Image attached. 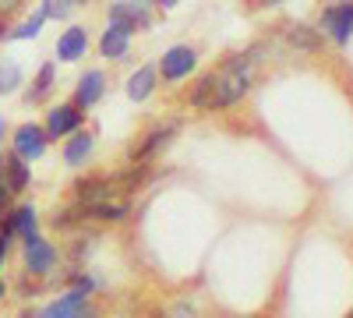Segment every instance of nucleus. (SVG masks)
Here are the masks:
<instances>
[{
	"label": "nucleus",
	"mask_w": 353,
	"mask_h": 318,
	"mask_svg": "<svg viewBox=\"0 0 353 318\" xmlns=\"http://www.w3.org/2000/svg\"><path fill=\"white\" fill-rule=\"evenodd\" d=\"M25 4V0H0V14H8V11H18Z\"/></svg>",
	"instance_id": "obj_24"
},
{
	"label": "nucleus",
	"mask_w": 353,
	"mask_h": 318,
	"mask_svg": "<svg viewBox=\"0 0 353 318\" xmlns=\"http://www.w3.org/2000/svg\"><path fill=\"white\" fill-rule=\"evenodd\" d=\"M18 318H39V311H32V308H25V311H21Z\"/></svg>",
	"instance_id": "obj_28"
},
{
	"label": "nucleus",
	"mask_w": 353,
	"mask_h": 318,
	"mask_svg": "<svg viewBox=\"0 0 353 318\" xmlns=\"http://www.w3.org/2000/svg\"><path fill=\"white\" fill-rule=\"evenodd\" d=\"M261 57V46L251 50V53H237L230 61L219 64L216 74H201L191 89V106H201V110H226L233 103H241L251 89V71Z\"/></svg>",
	"instance_id": "obj_1"
},
{
	"label": "nucleus",
	"mask_w": 353,
	"mask_h": 318,
	"mask_svg": "<svg viewBox=\"0 0 353 318\" xmlns=\"http://www.w3.org/2000/svg\"><path fill=\"white\" fill-rule=\"evenodd\" d=\"M276 4H283V0H261V11H269V8H276Z\"/></svg>",
	"instance_id": "obj_27"
},
{
	"label": "nucleus",
	"mask_w": 353,
	"mask_h": 318,
	"mask_svg": "<svg viewBox=\"0 0 353 318\" xmlns=\"http://www.w3.org/2000/svg\"><path fill=\"white\" fill-rule=\"evenodd\" d=\"M350 318H353V315H350Z\"/></svg>",
	"instance_id": "obj_32"
},
{
	"label": "nucleus",
	"mask_w": 353,
	"mask_h": 318,
	"mask_svg": "<svg viewBox=\"0 0 353 318\" xmlns=\"http://www.w3.org/2000/svg\"><path fill=\"white\" fill-rule=\"evenodd\" d=\"M46 21H50V18H46L43 8H39V11L28 14L25 21H18L14 28H8V36H11V39H36V36L43 32V25H46Z\"/></svg>",
	"instance_id": "obj_19"
},
{
	"label": "nucleus",
	"mask_w": 353,
	"mask_h": 318,
	"mask_svg": "<svg viewBox=\"0 0 353 318\" xmlns=\"http://www.w3.org/2000/svg\"><path fill=\"white\" fill-rule=\"evenodd\" d=\"M106 92V74L103 71H85L74 85V106L78 110H88V106H96Z\"/></svg>",
	"instance_id": "obj_10"
},
{
	"label": "nucleus",
	"mask_w": 353,
	"mask_h": 318,
	"mask_svg": "<svg viewBox=\"0 0 353 318\" xmlns=\"http://www.w3.org/2000/svg\"><path fill=\"white\" fill-rule=\"evenodd\" d=\"M156 81H159V68H156V64H145V68H138V71L128 78V96H131L134 103L149 99V96L156 92Z\"/></svg>",
	"instance_id": "obj_15"
},
{
	"label": "nucleus",
	"mask_w": 353,
	"mask_h": 318,
	"mask_svg": "<svg viewBox=\"0 0 353 318\" xmlns=\"http://www.w3.org/2000/svg\"><path fill=\"white\" fill-rule=\"evenodd\" d=\"M176 138V124L173 121H166V124H159V128H152L149 135H145L141 141H138V149L131 152V163H149L156 152H163L170 141Z\"/></svg>",
	"instance_id": "obj_8"
},
{
	"label": "nucleus",
	"mask_w": 353,
	"mask_h": 318,
	"mask_svg": "<svg viewBox=\"0 0 353 318\" xmlns=\"http://www.w3.org/2000/svg\"><path fill=\"white\" fill-rule=\"evenodd\" d=\"M92 146H96V138L88 135V131H74V135H68V141H64V163H68V166H81V163H88V156H92Z\"/></svg>",
	"instance_id": "obj_17"
},
{
	"label": "nucleus",
	"mask_w": 353,
	"mask_h": 318,
	"mask_svg": "<svg viewBox=\"0 0 353 318\" xmlns=\"http://www.w3.org/2000/svg\"><path fill=\"white\" fill-rule=\"evenodd\" d=\"M85 124V110H78L74 103H61V106H53L46 113V138H68L74 131H81Z\"/></svg>",
	"instance_id": "obj_5"
},
{
	"label": "nucleus",
	"mask_w": 353,
	"mask_h": 318,
	"mask_svg": "<svg viewBox=\"0 0 353 318\" xmlns=\"http://www.w3.org/2000/svg\"><path fill=\"white\" fill-rule=\"evenodd\" d=\"M152 177V170H149V163H134L131 170H124V173H117L113 177V184L117 188H124V191H138L145 181Z\"/></svg>",
	"instance_id": "obj_20"
},
{
	"label": "nucleus",
	"mask_w": 353,
	"mask_h": 318,
	"mask_svg": "<svg viewBox=\"0 0 353 318\" xmlns=\"http://www.w3.org/2000/svg\"><path fill=\"white\" fill-rule=\"evenodd\" d=\"M4 188L11 191V195H21L25 188H28V181H32V170H28V163L21 159V156H8V163H4Z\"/></svg>",
	"instance_id": "obj_16"
},
{
	"label": "nucleus",
	"mask_w": 353,
	"mask_h": 318,
	"mask_svg": "<svg viewBox=\"0 0 353 318\" xmlns=\"http://www.w3.org/2000/svg\"><path fill=\"white\" fill-rule=\"evenodd\" d=\"M0 223H8L11 226V234L21 237V241H32L39 234V216H36V206L32 201H25V206H14Z\"/></svg>",
	"instance_id": "obj_9"
},
{
	"label": "nucleus",
	"mask_w": 353,
	"mask_h": 318,
	"mask_svg": "<svg viewBox=\"0 0 353 318\" xmlns=\"http://www.w3.org/2000/svg\"><path fill=\"white\" fill-rule=\"evenodd\" d=\"M198 68V53L191 46H173L163 53V61H159V78L166 81H184L188 74H194Z\"/></svg>",
	"instance_id": "obj_6"
},
{
	"label": "nucleus",
	"mask_w": 353,
	"mask_h": 318,
	"mask_svg": "<svg viewBox=\"0 0 353 318\" xmlns=\"http://www.w3.org/2000/svg\"><path fill=\"white\" fill-rule=\"evenodd\" d=\"M8 39V21H4V14H0V43Z\"/></svg>",
	"instance_id": "obj_25"
},
{
	"label": "nucleus",
	"mask_w": 353,
	"mask_h": 318,
	"mask_svg": "<svg viewBox=\"0 0 353 318\" xmlns=\"http://www.w3.org/2000/svg\"><path fill=\"white\" fill-rule=\"evenodd\" d=\"M131 36H134V32H128V28L110 25L106 32L99 36V57H106V61H121V57H128V50H131Z\"/></svg>",
	"instance_id": "obj_13"
},
{
	"label": "nucleus",
	"mask_w": 353,
	"mask_h": 318,
	"mask_svg": "<svg viewBox=\"0 0 353 318\" xmlns=\"http://www.w3.org/2000/svg\"><path fill=\"white\" fill-rule=\"evenodd\" d=\"M14 234H11V226L8 223H0V269H4V258H8V248H11Z\"/></svg>",
	"instance_id": "obj_23"
},
{
	"label": "nucleus",
	"mask_w": 353,
	"mask_h": 318,
	"mask_svg": "<svg viewBox=\"0 0 353 318\" xmlns=\"http://www.w3.org/2000/svg\"><path fill=\"white\" fill-rule=\"evenodd\" d=\"M85 50H88V32L81 25L64 28L61 39H57V57H61V61H81Z\"/></svg>",
	"instance_id": "obj_12"
},
{
	"label": "nucleus",
	"mask_w": 353,
	"mask_h": 318,
	"mask_svg": "<svg viewBox=\"0 0 353 318\" xmlns=\"http://www.w3.org/2000/svg\"><path fill=\"white\" fill-rule=\"evenodd\" d=\"M46 149H50V138H46L43 124L28 121V124H21V128L14 131V156H21L25 163L43 159V156H46Z\"/></svg>",
	"instance_id": "obj_4"
},
{
	"label": "nucleus",
	"mask_w": 353,
	"mask_h": 318,
	"mask_svg": "<svg viewBox=\"0 0 353 318\" xmlns=\"http://www.w3.org/2000/svg\"><path fill=\"white\" fill-rule=\"evenodd\" d=\"M0 188H4V181H0Z\"/></svg>",
	"instance_id": "obj_31"
},
{
	"label": "nucleus",
	"mask_w": 353,
	"mask_h": 318,
	"mask_svg": "<svg viewBox=\"0 0 353 318\" xmlns=\"http://www.w3.org/2000/svg\"><path fill=\"white\" fill-rule=\"evenodd\" d=\"M321 28L336 46H346L353 39V0H343V4H332L321 11Z\"/></svg>",
	"instance_id": "obj_2"
},
{
	"label": "nucleus",
	"mask_w": 353,
	"mask_h": 318,
	"mask_svg": "<svg viewBox=\"0 0 353 318\" xmlns=\"http://www.w3.org/2000/svg\"><path fill=\"white\" fill-rule=\"evenodd\" d=\"M152 4H159V8H176V0H152Z\"/></svg>",
	"instance_id": "obj_29"
},
{
	"label": "nucleus",
	"mask_w": 353,
	"mask_h": 318,
	"mask_svg": "<svg viewBox=\"0 0 353 318\" xmlns=\"http://www.w3.org/2000/svg\"><path fill=\"white\" fill-rule=\"evenodd\" d=\"M4 138H8V121L0 117V146H4Z\"/></svg>",
	"instance_id": "obj_26"
},
{
	"label": "nucleus",
	"mask_w": 353,
	"mask_h": 318,
	"mask_svg": "<svg viewBox=\"0 0 353 318\" xmlns=\"http://www.w3.org/2000/svg\"><path fill=\"white\" fill-rule=\"evenodd\" d=\"M18 85H21V64L11 57H0V96L14 92Z\"/></svg>",
	"instance_id": "obj_21"
},
{
	"label": "nucleus",
	"mask_w": 353,
	"mask_h": 318,
	"mask_svg": "<svg viewBox=\"0 0 353 318\" xmlns=\"http://www.w3.org/2000/svg\"><path fill=\"white\" fill-rule=\"evenodd\" d=\"M117 191L113 177H81L74 184V201L78 206H96V201H106Z\"/></svg>",
	"instance_id": "obj_11"
},
{
	"label": "nucleus",
	"mask_w": 353,
	"mask_h": 318,
	"mask_svg": "<svg viewBox=\"0 0 353 318\" xmlns=\"http://www.w3.org/2000/svg\"><path fill=\"white\" fill-rule=\"evenodd\" d=\"M53 81H57V68H53V64H43V68L36 71L32 85H28V92H25V103H28V106L43 103V99H46V92L53 89Z\"/></svg>",
	"instance_id": "obj_18"
},
{
	"label": "nucleus",
	"mask_w": 353,
	"mask_h": 318,
	"mask_svg": "<svg viewBox=\"0 0 353 318\" xmlns=\"http://www.w3.org/2000/svg\"><path fill=\"white\" fill-rule=\"evenodd\" d=\"M78 8V0H43V14L46 18H57V21H68Z\"/></svg>",
	"instance_id": "obj_22"
},
{
	"label": "nucleus",
	"mask_w": 353,
	"mask_h": 318,
	"mask_svg": "<svg viewBox=\"0 0 353 318\" xmlns=\"http://www.w3.org/2000/svg\"><path fill=\"white\" fill-rule=\"evenodd\" d=\"M0 297H4V283H0Z\"/></svg>",
	"instance_id": "obj_30"
},
{
	"label": "nucleus",
	"mask_w": 353,
	"mask_h": 318,
	"mask_svg": "<svg viewBox=\"0 0 353 318\" xmlns=\"http://www.w3.org/2000/svg\"><path fill=\"white\" fill-rule=\"evenodd\" d=\"M106 18H110V25L128 28V32H138V28H149L152 25L145 4H134V0H117V4H110Z\"/></svg>",
	"instance_id": "obj_7"
},
{
	"label": "nucleus",
	"mask_w": 353,
	"mask_h": 318,
	"mask_svg": "<svg viewBox=\"0 0 353 318\" xmlns=\"http://www.w3.org/2000/svg\"><path fill=\"white\" fill-rule=\"evenodd\" d=\"M283 36H286V43L293 46V50H304V53H318L321 46H325V39H321L311 25H283Z\"/></svg>",
	"instance_id": "obj_14"
},
{
	"label": "nucleus",
	"mask_w": 353,
	"mask_h": 318,
	"mask_svg": "<svg viewBox=\"0 0 353 318\" xmlns=\"http://www.w3.org/2000/svg\"><path fill=\"white\" fill-rule=\"evenodd\" d=\"M25 272L28 276H50L53 269H57V244L53 241H46V237H32V241H25Z\"/></svg>",
	"instance_id": "obj_3"
}]
</instances>
